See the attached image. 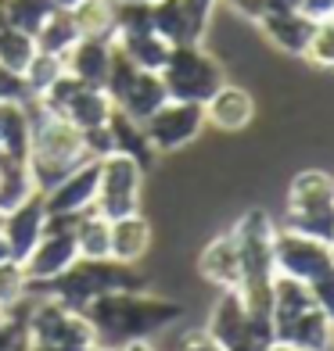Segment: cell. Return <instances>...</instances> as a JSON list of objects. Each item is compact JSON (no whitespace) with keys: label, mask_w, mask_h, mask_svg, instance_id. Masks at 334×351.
Instances as JSON below:
<instances>
[{"label":"cell","mask_w":334,"mask_h":351,"mask_svg":"<svg viewBox=\"0 0 334 351\" xmlns=\"http://www.w3.org/2000/svg\"><path fill=\"white\" fill-rule=\"evenodd\" d=\"M309 291H313V305L334 323V273H327L324 280H316Z\"/></svg>","instance_id":"obj_38"},{"label":"cell","mask_w":334,"mask_h":351,"mask_svg":"<svg viewBox=\"0 0 334 351\" xmlns=\"http://www.w3.org/2000/svg\"><path fill=\"white\" fill-rule=\"evenodd\" d=\"M4 258H11V247H8V237H4V230H0V262Z\"/></svg>","instance_id":"obj_45"},{"label":"cell","mask_w":334,"mask_h":351,"mask_svg":"<svg viewBox=\"0 0 334 351\" xmlns=\"http://www.w3.org/2000/svg\"><path fill=\"white\" fill-rule=\"evenodd\" d=\"M33 93L25 86V75L0 65V104H29Z\"/></svg>","instance_id":"obj_35"},{"label":"cell","mask_w":334,"mask_h":351,"mask_svg":"<svg viewBox=\"0 0 334 351\" xmlns=\"http://www.w3.org/2000/svg\"><path fill=\"white\" fill-rule=\"evenodd\" d=\"M33 54H36L33 36L22 33V29H14V25H0V65L14 69V72H25Z\"/></svg>","instance_id":"obj_28"},{"label":"cell","mask_w":334,"mask_h":351,"mask_svg":"<svg viewBox=\"0 0 334 351\" xmlns=\"http://www.w3.org/2000/svg\"><path fill=\"white\" fill-rule=\"evenodd\" d=\"M237 241V254H241V298L248 315H269V301H274V233L277 222L269 219L266 208H248L237 226L230 230Z\"/></svg>","instance_id":"obj_1"},{"label":"cell","mask_w":334,"mask_h":351,"mask_svg":"<svg viewBox=\"0 0 334 351\" xmlns=\"http://www.w3.org/2000/svg\"><path fill=\"white\" fill-rule=\"evenodd\" d=\"M137 75H140V69L115 47V51H111V65H108V75H104V86H101V90L111 97V104H119V101L126 97V90L133 86Z\"/></svg>","instance_id":"obj_33"},{"label":"cell","mask_w":334,"mask_h":351,"mask_svg":"<svg viewBox=\"0 0 334 351\" xmlns=\"http://www.w3.org/2000/svg\"><path fill=\"white\" fill-rule=\"evenodd\" d=\"M79 258H111V222L98 212H83L72 222Z\"/></svg>","instance_id":"obj_23"},{"label":"cell","mask_w":334,"mask_h":351,"mask_svg":"<svg viewBox=\"0 0 334 351\" xmlns=\"http://www.w3.org/2000/svg\"><path fill=\"white\" fill-rule=\"evenodd\" d=\"M4 14H8V25L36 36V29L54 14V4L51 0H4Z\"/></svg>","instance_id":"obj_29"},{"label":"cell","mask_w":334,"mask_h":351,"mask_svg":"<svg viewBox=\"0 0 334 351\" xmlns=\"http://www.w3.org/2000/svg\"><path fill=\"white\" fill-rule=\"evenodd\" d=\"M151 29L155 36H162L169 47L180 43H201L194 33V22L183 8V0H151Z\"/></svg>","instance_id":"obj_20"},{"label":"cell","mask_w":334,"mask_h":351,"mask_svg":"<svg viewBox=\"0 0 334 351\" xmlns=\"http://www.w3.org/2000/svg\"><path fill=\"white\" fill-rule=\"evenodd\" d=\"M306 61L316 69H334V19L316 22L313 40L306 47Z\"/></svg>","instance_id":"obj_34"},{"label":"cell","mask_w":334,"mask_h":351,"mask_svg":"<svg viewBox=\"0 0 334 351\" xmlns=\"http://www.w3.org/2000/svg\"><path fill=\"white\" fill-rule=\"evenodd\" d=\"M98 176H101V162L87 158L79 169H72L61 183H54L51 190L43 194L47 204V215H65L76 219L93 208V197H98Z\"/></svg>","instance_id":"obj_9"},{"label":"cell","mask_w":334,"mask_h":351,"mask_svg":"<svg viewBox=\"0 0 334 351\" xmlns=\"http://www.w3.org/2000/svg\"><path fill=\"white\" fill-rule=\"evenodd\" d=\"M83 151H87V158H93V162L115 154V140H111L108 122L104 125H93V130H83Z\"/></svg>","instance_id":"obj_36"},{"label":"cell","mask_w":334,"mask_h":351,"mask_svg":"<svg viewBox=\"0 0 334 351\" xmlns=\"http://www.w3.org/2000/svg\"><path fill=\"white\" fill-rule=\"evenodd\" d=\"M79 40H111L115 36V4L111 0H83L72 11Z\"/></svg>","instance_id":"obj_24"},{"label":"cell","mask_w":334,"mask_h":351,"mask_svg":"<svg viewBox=\"0 0 334 351\" xmlns=\"http://www.w3.org/2000/svg\"><path fill=\"white\" fill-rule=\"evenodd\" d=\"M166 101H169V93H166L162 75H158V72H140V75L133 79V86L126 90V97H122L115 108L126 111V115L137 119V122H148Z\"/></svg>","instance_id":"obj_21"},{"label":"cell","mask_w":334,"mask_h":351,"mask_svg":"<svg viewBox=\"0 0 334 351\" xmlns=\"http://www.w3.org/2000/svg\"><path fill=\"white\" fill-rule=\"evenodd\" d=\"M151 251V222L133 212L122 219H111V258L126 265H140Z\"/></svg>","instance_id":"obj_17"},{"label":"cell","mask_w":334,"mask_h":351,"mask_svg":"<svg viewBox=\"0 0 334 351\" xmlns=\"http://www.w3.org/2000/svg\"><path fill=\"white\" fill-rule=\"evenodd\" d=\"M205 333L223 351H248V308L241 291H219V301L212 305Z\"/></svg>","instance_id":"obj_10"},{"label":"cell","mask_w":334,"mask_h":351,"mask_svg":"<svg viewBox=\"0 0 334 351\" xmlns=\"http://www.w3.org/2000/svg\"><path fill=\"white\" fill-rule=\"evenodd\" d=\"M216 4H219V0H183V8H187V14H190V22H194L198 40H201L205 33H209V22H212Z\"/></svg>","instance_id":"obj_37"},{"label":"cell","mask_w":334,"mask_h":351,"mask_svg":"<svg viewBox=\"0 0 334 351\" xmlns=\"http://www.w3.org/2000/svg\"><path fill=\"white\" fill-rule=\"evenodd\" d=\"M29 276H25V265L19 258H4L0 262V312H11L19 301H25L29 294Z\"/></svg>","instance_id":"obj_30"},{"label":"cell","mask_w":334,"mask_h":351,"mask_svg":"<svg viewBox=\"0 0 334 351\" xmlns=\"http://www.w3.org/2000/svg\"><path fill=\"white\" fill-rule=\"evenodd\" d=\"M331 337H334V323L316 305L309 312H302L298 319H291L288 326L277 330V341H288L302 351H327Z\"/></svg>","instance_id":"obj_19"},{"label":"cell","mask_w":334,"mask_h":351,"mask_svg":"<svg viewBox=\"0 0 334 351\" xmlns=\"http://www.w3.org/2000/svg\"><path fill=\"white\" fill-rule=\"evenodd\" d=\"M119 351H158V348L144 337V341H126V344H119Z\"/></svg>","instance_id":"obj_42"},{"label":"cell","mask_w":334,"mask_h":351,"mask_svg":"<svg viewBox=\"0 0 334 351\" xmlns=\"http://www.w3.org/2000/svg\"><path fill=\"white\" fill-rule=\"evenodd\" d=\"M198 273L219 291H241V254H237L234 233H219L212 244L201 247Z\"/></svg>","instance_id":"obj_13"},{"label":"cell","mask_w":334,"mask_h":351,"mask_svg":"<svg viewBox=\"0 0 334 351\" xmlns=\"http://www.w3.org/2000/svg\"><path fill=\"white\" fill-rule=\"evenodd\" d=\"M205 104H190V101H166L155 115L144 122V133L151 140V147L158 154H172L190 147L201 130H205Z\"/></svg>","instance_id":"obj_7"},{"label":"cell","mask_w":334,"mask_h":351,"mask_svg":"<svg viewBox=\"0 0 334 351\" xmlns=\"http://www.w3.org/2000/svg\"><path fill=\"white\" fill-rule=\"evenodd\" d=\"M111 51H115L111 40H79L65 54V72L76 75L79 83L101 90L104 75H108V65H111Z\"/></svg>","instance_id":"obj_18"},{"label":"cell","mask_w":334,"mask_h":351,"mask_svg":"<svg viewBox=\"0 0 334 351\" xmlns=\"http://www.w3.org/2000/svg\"><path fill=\"white\" fill-rule=\"evenodd\" d=\"M29 115H33V143H29V172L40 194H47L54 183H61L72 169L87 162L83 151V130L58 115H43V111L29 101Z\"/></svg>","instance_id":"obj_2"},{"label":"cell","mask_w":334,"mask_h":351,"mask_svg":"<svg viewBox=\"0 0 334 351\" xmlns=\"http://www.w3.org/2000/svg\"><path fill=\"white\" fill-rule=\"evenodd\" d=\"M54 4V11H72L76 4H83V0H51Z\"/></svg>","instance_id":"obj_43"},{"label":"cell","mask_w":334,"mask_h":351,"mask_svg":"<svg viewBox=\"0 0 334 351\" xmlns=\"http://www.w3.org/2000/svg\"><path fill=\"white\" fill-rule=\"evenodd\" d=\"M302 14H309L313 22H324L334 14V0H302Z\"/></svg>","instance_id":"obj_40"},{"label":"cell","mask_w":334,"mask_h":351,"mask_svg":"<svg viewBox=\"0 0 334 351\" xmlns=\"http://www.w3.org/2000/svg\"><path fill=\"white\" fill-rule=\"evenodd\" d=\"M331 254H334V237H331Z\"/></svg>","instance_id":"obj_48"},{"label":"cell","mask_w":334,"mask_h":351,"mask_svg":"<svg viewBox=\"0 0 334 351\" xmlns=\"http://www.w3.org/2000/svg\"><path fill=\"white\" fill-rule=\"evenodd\" d=\"M256 119V97L245 86L223 83L209 101H205V122L223 133H241Z\"/></svg>","instance_id":"obj_12"},{"label":"cell","mask_w":334,"mask_h":351,"mask_svg":"<svg viewBox=\"0 0 334 351\" xmlns=\"http://www.w3.org/2000/svg\"><path fill=\"white\" fill-rule=\"evenodd\" d=\"M111 97L104 90H98V86H79V93L69 101V108H65V122H72L76 130H93V125H104L108 122V115H111Z\"/></svg>","instance_id":"obj_22"},{"label":"cell","mask_w":334,"mask_h":351,"mask_svg":"<svg viewBox=\"0 0 334 351\" xmlns=\"http://www.w3.org/2000/svg\"><path fill=\"white\" fill-rule=\"evenodd\" d=\"M36 51L43 54H54V58H65L72 47L79 43V33H76V22H72V14L69 11H54L51 19H47L40 29H36Z\"/></svg>","instance_id":"obj_27"},{"label":"cell","mask_w":334,"mask_h":351,"mask_svg":"<svg viewBox=\"0 0 334 351\" xmlns=\"http://www.w3.org/2000/svg\"><path fill=\"white\" fill-rule=\"evenodd\" d=\"M259 29L266 33V40L277 47V51L291 54V58H306V47L313 40L316 22L302 11H288V14H266L259 22Z\"/></svg>","instance_id":"obj_14"},{"label":"cell","mask_w":334,"mask_h":351,"mask_svg":"<svg viewBox=\"0 0 334 351\" xmlns=\"http://www.w3.org/2000/svg\"><path fill=\"white\" fill-rule=\"evenodd\" d=\"M111 43H115L140 72H162L166 61H169V51H172V47H169L162 36H155V33H144V36H119V40H111Z\"/></svg>","instance_id":"obj_25"},{"label":"cell","mask_w":334,"mask_h":351,"mask_svg":"<svg viewBox=\"0 0 334 351\" xmlns=\"http://www.w3.org/2000/svg\"><path fill=\"white\" fill-rule=\"evenodd\" d=\"M140 190H144V169L126 154H108L101 158V176H98V197L93 212L111 219L140 212Z\"/></svg>","instance_id":"obj_5"},{"label":"cell","mask_w":334,"mask_h":351,"mask_svg":"<svg viewBox=\"0 0 334 351\" xmlns=\"http://www.w3.org/2000/svg\"><path fill=\"white\" fill-rule=\"evenodd\" d=\"M230 8L241 14V19L256 22V25L266 19V0H230Z\"/></svg>","instance_id":"obj_39"},{"label":"cell","mask_w":334,"mask_h":351,"mask_svg":"<svg viewBox=\"0 0 334 351\" xmlns=\"http://www.w3.org/2000/svg\"><path fill=\"white\" fill-rule=\"evenodd\" d=\"M87 351H119V348H115V344H104V341H93Z\"/></svg>","instance_id":"obj_46"},{"label":"cell","mask_w":334,"mask_h":351,"mask_svg":"<svg viewBox=\"0 0 334 351\" xmlns=\"http://www.w3.org/2000/svg\"><path fill=\"white\" fill-rule=\"evenodd\" d=\"M302 11V0H266V14H288Z\"/></svg>","instance_id":"obj_41"},{"label":"cell","mask_w":334,"mask_h":351,"mask_svg":"<svg viewBox=\"0 0 334 351\" xmlns=\"http://www.w3.org/2000/svg\"><path fill=\"white\" fill-rule=\"evenodd\" d=\"M284 230L331 244V237H334V176L331 172L306 169L291 180Z\"/></svg>","instance_id":"obj_3"},{"label":"cell","mask_w":334,"mask_h":351,"mask_svg":"<svg viewBox=\"0 0 334 351\" xmlns=\"http://www.w3.org/2000/svg\"><path fill=\"white\" fill-rule=\"evenodd\" d=\"M166 83L169 101H190V104H205L212 93L227 83L223 65L201 51V43H180L169 51L166 69L158 72Z\"/></svg>","instance_id":"obj_4"},{"label":"cell","mask_w":334,"mask_h":351,"mask_svg":"<svg viewBox=\"0 0 334 351\" xmlns=\"http://www.w3.org/2000/svg\"><path fill=\"white\" fill-rule=\"evenodd\" d=\"M72 222H76V219H65V215H51V219H47V233L36 241V247L22 258L29 283L54 280V276H61V273H65V269L79 258Z\"/></svg>","instance_id":"obj_8"},{"label":"cell","mask_w":334,"mask_h":351,"mask_svg":"<svg viewBox=\"0 0 334 351\" xmlns=\"http://www.w3.org/2000/svg\"><path fill=\"white\" fill-rule=\"evenodd\" d=\"M274 265L280 276H291L298 283L313 287L316 280H324L327 273H334V254L331 244L313 241V237H302L291 230H277L274 233Z\"/></svg>","instance_id":"obj_6"},{"label":"cell","mask_w":334,"mask_h":351,"mask_svg":"<svg viewBox=\"0 0 334 351\" xmlns=\"http://www.w3.org/2000/svg\"><path fill=\"white\" fill-rule=\"evenodd\" d=\"M331 19H334V14H331Z\"/></svg>","instance_id":"obj_49"},{"label":"cell","mask_w":334,"mask_h":351,"mask_svg":"<svg viewBox=\"0 0 334 351\" xmlns=\"http://www.w3.org/2000/svg\"><path fill=\"white\" fill-rule=\"evenodd\" d=\"M151 29V0H130V4H115V36H144Z\"/></svg>","instance_id":"obj_31"},{"label":"cell","mask_w":334,"mask_h":351,"mask_svg":"<svg viewBox=\"0 0 334 351\" xmlns=\"http://www.w3.org/2000/svg\"><path fill=\"white\" fill-rule=\"evenodd\" d=\"M33 194H40V190L33 183L29 162H8V165H0V215L14 212L19 204H25Z\"/></svg>","instance_id":"obj_26"},{"label":"cell","mask_w":334,"mask_h":351,"mask_svg":"<svg viewBox=\"0 0 334 351\" xmlns=\"http://www.w3.org/2000/svg\"><path fill=\"white\" fill-rule=\"evenodd\" d=\"M29 143H33L29 104H0V165L29 162Z\"/></svg>","instance_id":"obj_15"},{"label":"cell","mask_w":334,"mask_h":351,"mask_svg":"<svg viewBox=\"0 0 334 351\" xmlns=\"http://www.w3.org/2000/svg\"><path fill=\"white\" fill-rule=\"evenodd\" d=\"M111 4H130V0H111Z\"/></svg>","instance_id":"obj_47"},{"label":"cell","mask_w":334,"mask_h":351,"mask_svg":"<svg viewBox=\"0 0 334 351\" xmlns=\"http://www.w3.org/2000/svg\"><path fill=\"white\" fill-rule=\"evenodd\" d=\"M266 351H302V348H295V344H288V341H277V344H269Z\"/></svg>","instance_id":"obj_44"},{"label":"cell","mask_w":334,"mask_h":351,"mask_svg":"<svg viewBox=\"0 0 334 351\" xmlns=\"http://www.w3.org/2000/svg\"><path fill=\"white\" fill-rule=\"evenodd\" d=\"M108 130H111V140H115V154H126V158H133V162L151 172L155 162H158V151L151 147V140L144 133V122H137L130 119L126 111L119 108H111V115H108Z\"/></svg>","instance_id":"obj_16"},{"label":"cell","mask_w":334,"mask_h":351,"mask_svg":"<svg viewBox=\"0 0 334 351\" xmlns=\"http://www.w3.org/2000/svg\"><path fill=\"white\" fill-rule=\"evenodd\" d=\"M25 86H29V93H33V101L40 97V93L54 83L58 75H65V58H54V54H43V51H36L33 54V61L25 65Z\"/></svg>","instance_id":"obj_32"},{"label":"cell","mask_w":334,"mask_h":351,"mask_svg":"<svg viewBox=\"0 0 334 351\" xmlns=\"http://www.w3.org/2000/svg\"><path fill=\"white\" fill-rule=\"evenodd\" d=\"M47 204H43V194H33L25 204H19L14 212L0 215V230L8 237V247H11V258H25L29 251L36 247V241L47 233Z\"/></svg>","instance_id":"obj_11"}]
</instances>
